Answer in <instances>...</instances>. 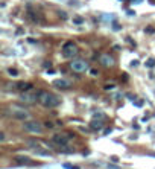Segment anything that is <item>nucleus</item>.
<instances>
[{"label": "nucleus", "instance_id": "f8f14e48", "mask_svg": "<svg viewBox=\"0 0 155 169\" xmlns=\"http://www.w3.org/2000/svg\"><path fill=\"white\" fill-rule=\"evenodd\" d=\"M15 160H17L18 163H21V165H33V162H32L29 157H26V156H17Z\"/></svg>", "mask_w": 155, "mask_h": 169}, {"label": "nucleus", "instance_id": "4468645a", "mask_svg": "<svg viewBox=\"0 0 155 169\" xmlns=\"http://www.w3.org/2000/svg\"><path fill=\"white\" fill-rule=\"evenodd\" d=\"M155 66V58H149L146 61V67H154Z\"/></svg>", "mask_w": 155, "mask_h": 169}, {"label": "nucleus", "instance_id": "ddd939ff", "mask_svg": "<svg viewBox=\"0 0 155 169\" xmlns=\"http://www.w3.org/2000/svg\"><path fill=\"white\" fill-rule=\"evenodd\" d=\"M5 90L6 91H11V90H17V82H8L5 85Z\"/></svg>", "mask_w": 155, "mask_h": 169}, {"label": "nucleus", "instance_id": "0eeeda50", "mask_svg": "<svg viewBox=\"0 0 155 169\" xmlns=\"http://www.w3.org/2000/svg\"><path fill=\"white\" fill-rule=\"evenodd\" d=\"M70 69L73 72H76V73H82V72H85L88 69V64L84 59H73L72 64H70Z\"/></svg>", "mask_w": 155, "mask_h": 169}, {"label": "nucleus", "instance_id": "f3484780", "mask_svg": "<svg viewBox=\"0 0 155 169\" xmlns=\"http://www.w3.org/2000/svg\"><path fill=\"white\" fill-rule=\"evenodd\" d=\"M8 72H9V75H14V76H17V75H18V72H17V70H14V69H9Z\"/></svg>", "mask_w": 155, "mask_h": 169}, {"label": "nucleus", "instance_id": "39448f33", "mask_svg": "<svg viewBox=\"0 0 155 169\" xmlns=\"http://www.w3.org/2000/svg\"><path fill=\"white\" fill-rule=\"evenodd\" d=\"M23 128H24V131H27L30 134H41V131H43L41 125L35 120H24Z\"/></svg>", "mask_w": 155, "mask_h": 169}, {"label": "nucleus", "instance_id": "20e7f679", "mask_svg": "<svg viewBox=\"0 0 155 169\" xmlns=\"http://www.w3.org/2000/svg\"><path fill=\"white\" fill-rule=\"evenodd\" d=\"M20 101L21 102H24V104H29V105H32V104H37V102H40V95H38V91L35 93V91H23L21 95H20Z\"/></svg>", "mask_w": 155, "mask_h": 169}, {"label": "nucleus", "instance_id": "9d476101", "mask_svg": "<svg viewBox=\"0 0 155 169\" xmlns=\"http://www.w3.org/2000/svg\"><path fill=\"white\" fill-rule=\"evenodd\" d=\"M90 127H91V130L93 131H100L102 128H104V120L102 119H93L91 120V124H90Z\"/></svg>", "mask_w": 155, "mask_h": 169}, {"label": "nucleus", "instance_id": "9b49d317", "mask_svg": "<svg viewBox=\"0 0 155 169\" xmlns=\"http://www.w3.org/2000/svg\"><path fill=\"white\" fill-rule=\"evenodd\" d=\"M33 88V85L32 84H29V82H17V90H20V91H29V90H32Z\"/></svg>", "mask_w": 155, "mask_h": 169}, {"label": "nucleus", "instance_id": "6ab92c4d", "mask_svg": "<svg viewBox=\"0 0 155 169\" xmlns=\"http://www.w3.org/2000/svg\"><path fill=\"white\" fill-rule=\"evenodd\" d=\"M59 17H61L62 20H65V18H67V14H65V12H59Z\"/></svg>", "mask_w": 155, "mask_h": 169}, {"label": "nucleus", "instance_id": "2eb2a0df", "mask_svg": "<svg viewBox=\"0 0 155 169\" xmlns=\"http://www.w3.org/2000/svg\"><path fill=\"white\" fill-rule=\"evenodd\" d=\"M94 119H105V114L104 113H94Z\"/></svg>", "mask_w": 155, "mask_h": 169}, {"label": "nucleus", "instance_id": "f257e3e1", "mask_svg": "<svg viewBox=\"0 0 155 169\" xmlns=\"http://www.w3.org/2000/svg\"><path fill=\"white\" fill-rule=\"evenodd\" d=\"M40 95V104L46 108H55L61 104V99L53 95V93H49V91H38Z\"/></svg>", "mask_w": 155, "mask_h": 169}, {"label": "nucleus", "instance_id": "6e6552de", "mask_svg": "<svg viewBox=\"0 0 155 169\" xmlns=\"http://www.w3.org/2000/svg\"><path fill=\"white\" fill-rule=\"evenodd\" d=\"M52 84H53V87H56V88H59V90H67V88L72 87V81L64 79V78H61V79H55Z\"/></svg>", "mask_w": 155, "mask_h": 169}, {"label": "nucleus", "instance_id": "7ed1b4c3", "mask_svg": "<svg viewBox=\"0 0 155 169\" xmlns=\"http://www.w3.org/2000/svg\"><path fill=\"white\" fill-rule=\"evenodd\" d=\"M78 52H79V49H78L76 43H73V41H65V43L62 44V55H64V58H73V56L78 55Z\"/></svg>", "mask_w": 155, "mask_h": 169}, {"label": "nucleus", "instance_id": "412c9836", "mask_svg": "<svg viewBox=\"0 0 155 169\" xmlns=\"http://www.w3.org/2000/svg\"><path fill=\"white\" fill-rule=\"evenodd\" d=\"M46 127H47V128H53V125H52L50 122H46Z\"/></svg>", "mask_w": 155, "mask_h": 169}, {"label": "nucleus", "instance_id": "dca6fc26", "mask_svg": "<svg viewBox=\"0 0 155 169\" xmlns=\"http://www.w3.org/2000/svg\"><path fill=\"white\" fill-rule=\"evenodd\" d=\"M145 32H148V34H154L155 30H154V27H152V26H148V27L145 29Z\"/></svg>", "mask_w": 155, "mask_h": 169}, {"label": "nucleus", "instance_id": "a211bd4d", "mask_svg": "<svg viewBox=\"0 0 155 169\" xmlns=\"http://www.w3.org/2000/svg\"><path fill=\"white\" fill-rule=\"evenodd\" d=\"M64 168H65V169H79L78 166H72V165H67V163L64 165Z\"/></svg>", "mask_w": 155, "mask_h": 169}, {"label": "nucleus", "instance_id": "5701e85b", "mask_svg": "<svg viewBox=\"0 0 155 169\" xmlns=\"http://www.w3.org/2000/svg\"><path fill=\"white\" fill-rule=\"evenodd\" d=\"M149 2H151V3H155V0H149Z\"/></svg>", "mask_w": 155, "mask_h": 169}, {"label": "nucleus", "instance_id": "423d86ee", "mask_svg": "<svg viewBox=\"0 0 155 169\" xmlns=\"http://www.w3.org/2000/svg\"><path fill=\"white\" fill-rule=\"evenodd\" d=\"M68 137H70L68 134H55V136L52 137V143H53V145H56L59 149L67 148V145H68V142H70V139H68Z\"/></svg>", "mask_w": 155, "mask_h": 169}, {"label": "nucleus", "instance_id": "1a4fd4ad", "mask_svg": "<svg viewBox=\"0 0 155 169\" xmlns=\"http://www.w3.org/2000/svg\"><path fill=\"white\" fill-rule=\"evenodd\" d=\"M99 61H100V64L102 66H105V67H111V66H114V58L110 55V53H102L100 56H99Z\"/></svg>", "mask_w": 155, "mask_h": 169}, {"label": "nucleus", "instance_id": "4be33fe9", "mask_svg": "<svg viewBox=\"0 0 155 169\" xmlns=\"http://www.w3.org/2000/svg\"><path fill=\"white\" fill-rule=\"evenodd\" d=\"M75 23H82V18H75Z\"/></svg>", "mask_w": 155, "mask_h": 169}, {"label": "nucleus", "instance_id": "aec40b11", "mask_svg": "<svg viewBox=\"0 0 155 169\" xmlns=\"http://www.w3.org/2000/svg\"><path fill=\"white\" fill-rule=\"evenodd\" d=\"M108 169H120L119 166H114V165H108Z\"/></svg>", "mask_w": 155, "mask_h": 169}, {"label": "nucleus", "instance_id": "f03ea898", "mask_svg": "<svg viewBox=\"0 0 155 169\" xmlns=\"http://www.w3.org/2000/svg\"><path fill=\"white\" fill-rule=\"evenodd\" d=\"M6 113H8L9 116H12V117L18 119V120H27V119L30 117V113H29L26 108L18 107V105H11L9 108H6Z\"/></svg>", "mask_w": 155, "mask_h": 169}, {"label": "nucleus", "instance_id": "b1692460", "mask_svg": "<svg viewBox=\"0 0 155 169\" xmlns=\"http://www.w3.org/2000/svg\"><path fill=\"white\" fill-rule=\"evenodd\" d=\"M135 2H139V0H135Z\"/></svg>", "mask_w": 155, "mask_h": 169}]
</instances>
